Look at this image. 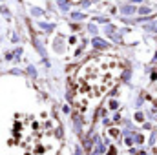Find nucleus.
<instances>
[{
  "label": "nucleus",
  "instance_id": "obj_2",
  "mask_svg": "<svg viewBox=\"0 0 157 155\" xmlns=\"http://www.w3.org/2000/svg\"><path fill=\"white\" fill-rule=\"evenodd\" d=\"M51 119L35 117L18 119L15 135L24 150V155H57L59 141L51 128Z\"/></svg>",
  "mask_w": 157,
  "mask_h": 155
},
{
  "label": "nucleus",
  "instance_id": "obj_1",
  "mask_svg": "<svg viewBox=\"0 0 157 155\" xmlns=\"http://www.w3.org/2000/svg\"><path fill=\"white\" fill-rule=\"evenodd\" d=\"M124 64L117 57L101 55L88 60L75 75L73 84V104L82 115L95 111L104 95L122 77Z\"/></svg>",
  "mask_w": 157,
  "mask_h": 155
}]
</instances>
